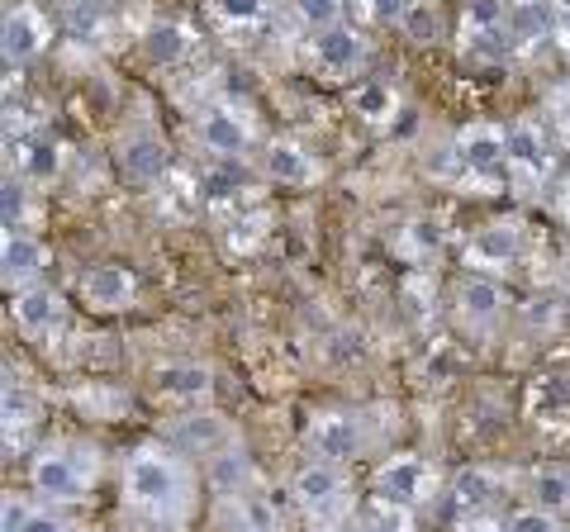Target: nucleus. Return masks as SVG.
Masks as SVG:
<instances>
[{"label": "nucleus", "instance_id": "f257e3e1", "mask_svg": "<svg viewBox=\"0 0 570 532\" xmlns=\"http://www.w3.org/2000/svg\"><path fill=\"white\" fill-rule=\"evenodd\" d=\"M195 471L186 452H176L171 442L157 447V442H142L124 456V504L129 513L163 528H181L195 513Z\"/></svg>", "mask_w": 570, "mask_h": 532}, {"label": "nucleus", "instance_id": "f03ea898", "mask_svg": "<svg viewBox=\"0 0 570 532\" xmlns=\"http://www.w3.org/2000/svg\"><path fill=\"white\" fill-rule=\"evenodd\" d=\"M29 485L48 504H81L91 490V461L67 442H52L29 461Z\"/></svg>", "mask_w": 570, "mask_h": 532}, {"label": "nucleus", "instance_id": "7ed1b4c3", "mask_svg": "<svg viewBox=\"0 0 570 532\" xmlns=\"http://www.w3.org/2000/svg\"><path fill=\"white\" fill-rule=\"evenodd\" d=\"M291 494H295V504L305 509L314 523H337V519L347 513V504H352V481H347L343 461L314 456L309 466L295 471Z\"/></svg>", "mask_w": 570, "mask_h": 532}, {"label": "nucleus", "instance_id": "20e7f679", "mask_svg": "<svg viewBox=\"0 0 570 532\" xmlns=\"http://www.w3.org/2000/svg\"><path fill=\"white\" fill-rule=\"evenodd\" d=\"M371 494H376L385 509H419L428 494H433V471H428V461L414 452L385 456L381 466L371 471Z\"/></svg>", "mask_w": 570, "mask_h": 532}, {"label": "nucleus", "instance_id": "39448f33", "mask_svg": "<svg viewBox=\"0 0 570 532\" xmlns=\"http://www.w3.org/2000/svg\"><path fill=\"white\" fill-rule=\"evenodd\" d=\"M167 442H171L176 452H186V456H214V452L234 447L238 433H234V423H228L224 414H214V410H195V414H181V418L171 423Z\"/></svg>", "mask_w": 570, "mask_h": 532}, {"label": "nucleus", "instance_id": "423d86ee", "mask_svg": "<svg viewBox=\"0 0 570 532\" xmlns=\"http://www.w3.org/2000/svg\"><path fill=\"white\" fill-rule=\"evenodd\" d=\"M48 39H52V29H48L43 14L29 6V0H20V6L6 10V24H0V52H6L10 67L33 62L48 48Z\"/></svg>", "mask_w": 570, "mask_h": 532}, {"label": "nucleus", "instance_id": "0eeeda50", "mask_svg": "<svg viewBox=\"0 0 570 532\" xmlns=\"http://www.w3.org/2000/svg\"><path fill=\"white\" fill-rule=\"evenodd\" d=\"M10 318L14 328L29 333V338H43V333L62 328L67 318V299L48 286H24V290H10Z\"/></svg>", "mask_w": 570, "mask_h": 532}, {"label": "nucleus", "instance_id": "6e6552de", "mask_svg": "<svg viewBox=\"0 0 570 532\" xmlns=\"http://www.w3.org/2000/svg\"><path fill=\"white\" fill-rule=\"evenodd\" d=\"M43 266H48V247L33 238V234L14 228V234L0 238V276H6V286H10V290L39 286Z\"/></svg>", "mask_w": 570, "mask_h": 532}, {"label": "nucleus", "instance_id": "1a4fd4ad", "mask_svg": "<svg viewBox=\"0 0 570 532\" xmlns=\"http://www.w3.org/2000/svg\"><path fill=\"white\" fill-rule=\"evenodd\" d=\"M309 447L314 456H324V461H347L366 447V433H362V423H356L352 414H318L309 423Z\"/></svg>", "mask_w": 570, "mask_h": 532}, {"label": "nucleus", "instance_id": "9d476101", "mask_svg": "<svg viewBox=\"0 0 570 532\" xmlns=\"http://www.w3.org/2000/svg\"><path fill=\"white\" fill-rule=\"evenodd\" d=\"M81 295L91 309L115 314V309H129L138 299V280H134V272H124V266H96V272H86Z\"/></svg>", "mask_w": 570, "mask_h": 532}, {"label": "nucleus", "instance_id": "9b49d317", "mask_svg": "<svg viewBox=\"0 0 570 532\" xmlns=\"http://www.w3.org/2000/svg\"><path fill=\"white\" fill-rule=\"evenodd\" d=\"M119 167H124V176H129L134 186H153V181H163L167 176L171 152H167V144L157 134H134L129 144L119 148Z\"/></svg>", "mask_w": 570, "mask_h": 532}, {"label": "nucleus", "instance_id": "f8f14e48", "mask_svg": "<svg viewBox=\"0 0 570 532\" xmlns=\"http://www.w3.org/2000/svg\"><path fill=\"white\" fill-rule=\"evenodd\" d=\"M195 138H200V148L214 157H238L247 148V124L234 110L214 105V110H205L200 124H195Z\"/></svg>", "mask_w": 570, "mask_h": 532}, {"label": "nucleus", "instance_id": "ddd939ff", "mask_svg": "<svg viewBox=\"0 0 570 532\" xmlns=\"http://www.w3.org/2000/svg\"><path fill=\"white\" fill-rule=\"evenodd\" d=\"M362 33L352 24H328V29H314V58L324 72H352L356 62H362Z\"/></svg>", "mask_w": 570, "mask_h": 532}, {"label": "nucleus", "instance_id": "4468645a", "mask_svg": "<svg viewBox=\"0 0 570 532\" xmlns=\"http://www.w3.org/2000/svg\"><path fill=\"white\" fill-rule=\"evenodd\" d=\"M262 171L272 176L276 186H314L318 176H324V167H318L299 144H272L262 157Z\"/></svg>", "mask_w": 570, "mask_h": 532}, {"label": "nucleus", "instance_id": "2eb2a0df", "mask_svg": "<svg viewBox=\"0 0 570 532\" xmlns=\"http://www.w3.org/2000/svg\"><path fill=\"white\" fill-rule=\"evenodd\" d=\"M157 390L171 400H181V404H200L214 395V371L205 362H171L157 371Z\"/></svg>", "mask_w": 570, "mask_h": 532}, {"label": "nucleus", "instance_id": "dca6fc26", "mask_svg": "<svg viewBox=\"0 0 570 532\" xmlns=\"http://www.w3.org/2000/svg\"><path fill=\"white\" fill-rule=\"evenodd\" d=\"M456 157L471 171H499V167H509V134L490 129V124L466 129V134H461V144H456Z\"/></svg>", "mask_w": 570, "mask_h": 532}, {"label": "nucleus", "instance_id": "f3484780", "mask_svg": "<svg viewBox=\"0 0 570 532\" xmlns=\"http://www.w3.org/2000/svg\"><path fill=\"white\" fill-rule=\"evenodd\" d=\"M209 485L219 494H228V500H243V494L253 490V461H247L243 442H234V447L209 456Z\"/></svg>", "mask_w": 570, "mask_h": 532}, {"label": "nucleus", "instance_id": "a211bd4d", "mask_svg": "<svg viewBox=\"0 0 570 532\" xmlns=\"http://www.w3.org/2000/svg\"><path fill=\"white\" fill-rule=\"evenodd\" d=\"M456 305L471 324H494V318L504 314V286H499L494 276H466L456 290Z\"/></svg>", "mask_w": 570, "mask_h": 532}, {"label": "nucleus", "instance_id": "6ab92c4d", "mask_svg": "<svg viewBox=\"0 0 570 532\" xmlns=\"http://www.w3.org/2000/svg\"><path fill=\"white\" fill-rule=\"evenodd\" d=\"M0 428H6V447H14V442H24L33 433V423H39V404H33V395L24 385L6 381V395H0Z\"/></svg>", "mask_w": 570, "mask_h": 532}, {"label": "nucleus", "instance_id": "aec40b11", "mask_svg": "<svg viewBox=\"0 0 570 532\" xmlns=\"http://www.w3.org/2000/svg\"><path fill=\"white\" fill-rule=\"evenodd\" d=\"M509 167L513 171H523V176H547V167H551V152H547V144H542V134L532 129V124H513V134H509Z\"/></svg>", "mask_w": 570, "mask_h": 532}, {"label": "nucleus", "instance_id": "412c9836", "mask_svg": "<svg viewBox=\"0 0 570 532\" xmlns=\"http://www.w3.org/2000/svg\"><path fill=\"white\" fill-rule=\"evenodd\" d=\"M142 52H148L157 67H176L190 52V29L186 24H171V20L153 24L148 33H142Z\"/></svg>", "mask_w": 570, "mask_h": 532}, {"label": "nucleus", "instance_id": "4be33fe9", "mask_svg": "<svg viewBox=\"0 0 570 532\" xmlns=\"http://www.w3.org/2000/svg\"><path fill=\"white\" fill-rule=\"evenodd\" d=\"M58 167H62L58 144H48V138H33V144H24V152H20V176H24V181H52Z\"/></svg>", "mask_w": 570, "mask_h": 532}, {"label": "nucleus", "instance_id": "5701e85b", "mask_svg": "<svg viewBox=\"0 0 570 532\" xmlns=\"http://www.w3.org/2000/svg\"><path fill=\"white\" fill-rule=\"evenodd\" d=\"M352 110L362 119H371V124H385L390 115H395V91H390L385 81H362L352 91Z\"/></svg>", "mask_w": 570, "mask_h": 532}, {"label": "nucleus", "instance_id": "b1692460", "mask_svg": "<svg viewBox=\"0 0 570 532\" xmlns=\"http://www.w3.org/2000/svg\"><path fill=\"white\" fill-rule=\"evenodd\" d=\"M0 219H6V234L24 228L29 219V181L14 171H6V186H0Z\"/></svg>", "mask_w": 570, "mask_h": 532}, {"label": "nucleus", "instance_id": "393cba45", "mask_svg": "<svg viewBox=\"0 0 570 532\" xmlns=\"http://www.w3.org/2000/svg\"><path fill=\"white\" fill-rule=\"evenodd\" d=\"M513 243H519V234H513L509 224H499V228H485V234L475 238V247H471V257L480 262V266H494V262H509L513 257Z\"/></svg>", "mask_w": 570, "mask_h": 532}, {"label": "nucleus", "instance_id": "a878e982", "mask_svg": "<svg viewBox=\"0 0 570 532\" xmlns=\"http://www.w3.org/2000/svg\"><path fill=\"white\" fill-rule=\"evenodd\" d=\"M266 10H272V0H214V14H219L224 24H234V29L262 24Z\"/></svg>", "mask_w": 570, "mask_h": 532}, {"label": "nucleus", "instance_id": "bb28decb", "mask_svg": "<svg viewBox=\"0 0 570 532\" xmlns=\"http://www.w3.org/2000/svg\"><path fill=\"white\" fill-rule=\"evenodd\" d=\"M509 532H566L561 523V513L557 509H547V504H532V509H519L513 519H504Z\"/></svg>", "mask_w": 570, "mask_h": 532}, {"label": "nucleus", "instance_id": "cd10ccee", "mask_svg": "<svg viewBox=\"0 0 570 532\" xmlns=\"http://www.w3.org/2000/svg\"><path fill=\"white\" fill-rule=\"evenodd\" d=\"M343 6H347V0H295L299 20H305V24H314V29L343 24Z\"/></svg>", "mask_w": 570, "mask_h": 532}, {"label": "nucleus", "instance_id": "c85d7f7f", "mask_svg": "<svg viewBox=\"0 0 570 532\" xmlns=\"http://www.w3.org/2000/svg\"><path fill=\"white\" fill-rule=\"evenodd\" d=\"M238 167H234V157H224V167H214V171H205V195L209 200H234L238 195Z\"/></svg>", "mask_w": 570, "mask_h": 532}, {"label": "nucleus", "instance_id": "c756f323", "mask_svg": "<svg viewBox=\"0 0 570 532\" xmlns=\"http://www.w3.org/2000/svg\"><path fill=\"white\" fill-rule=\"evenodd\" d=\"M509 24H513V39H538V33L547 29V10L532 6V0H523V6L509 10Z\"/></svg>", "mask_w": 570, "mask_h": 532}, {"label": "nucleus", "instance_id": "7c9ffc66", "mask_svg": "<svg viewBox=\"0 0 570 532\" xmlns=\"http://www.w3.org/2000/svg\"><path fill=\"white\" fill-rule=\"evenodd\" d=\"M509 20L504 0H466V24L480 33V29H499Z\"/></svg>", "mask_w": 570, "mask_h": 532}, {"label": "nucleus", "instance_id": "2f4dec72", "mask_svg": "<svg viewBox=\"0 0 570 532\" xmlns=\"http://www.w3.org/2000/svg\"><path fill=\"white\" fill-rule=\"evenodd\" d=\"M538 504H547V509L570 504V475L566 471H542L538 475Z\"/></svg>", "mask_w": 570, "mask_h": 532}, {"label": "nucleus", "instance_id": "473e14b6", "mask_svg": "<svg viewBox=\"0 0 570 532\" xmlns=\"http://www.w3.org/2000/svg\"><path fill=\"white\" fill-rule=\"evenodd\" d=\"M29 509H33V504H24L20 494H6V500H0V532H24Z\"/></svg>", "mask_w": 570, "mask_h": 532}, {"label": "nucleus", "instance_id": "72a5a7b5", "mask_svg": "<svg viewBox=\"0 0 570 532\" xmlns=\"http://www.w3.org/2000/svg\"><path fill=\"white\" fill-rule=\"evenodd\" d=\"M485 490H490V475H485V471L456 475V500H461V504H480V500H485Z\"/></svg>", "mask_w": 570, "mask_h": 532}, {"label": "nucleus", "instance_id": "f704fd0d", "mask_svg": "<svg viewBox=\"0 0 570 532\" xmlns=\"http://www.w3.org/2000/svg\"><path fill=\"white\" fill-rule=\"evenodd\" d=\"M24 532H71V528H67V519L58 509H29Z\"/></svg>", "mask_w": 570, "mask_h": 532}, {"label": "nucleus", "instance_id": "c9c22d12", "mask_svg": "<svg viewBox=\"0 0 570 532\" xmlns=\"http://www.w3.org/2000/svg\"><path fill=\"white\" fill-rule=\"evenodd\" d=\"M371 14H376V20H404L409 0H371Z\"/></svg>", "mask_w": 570, "mask_h": 532}, {"label": "nucleus", "instance_id": "e433bc0d", "mask_svg": "<svg viewBox=\"0 0 570 532\" xmlns=\"http://www.w3.org/2000/svg\"><path fill=\"white\" fill-rule=\"evenodd\" d=\"M456 532H509V523H494V519H466Z\"/></svg>", "mask_w": 570, "mask_h": 532}, {"label": "nucleus", "instance_id": "4c0bfd02", "mask_svg": "<svg viewBox=\"0 0 570 532\" xmlns=\"http://www.w3.org/2000/svg\"><path fill=\"white\" fill-rule=\"evenodd\" d=\"M381 532H409V509H390L385 523H381Z\"/></svg>", "mask_w": 570, "mask_h": 532}, {"label": "nucleus", "instance_id": "58836bf2", "mask_svg": "<svg viewBox=\"0 0 570 532\" xmlns=\"http://www.w3.org/2000/svg\"><path fill=\"white\" fill-rule=\"evenodd\" d=\"M228 532H262V528H253V523H247V519H243V523H234V528H228Z\"/></svg>", "mask_w": 570, "mask_h": 532}]
</instances>
